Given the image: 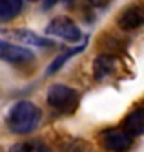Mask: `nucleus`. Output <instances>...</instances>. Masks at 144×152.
<instances>
[{"mask_svg":"<svg viewBox=\"0 0 144 152\" xmlns=\"http://www.w3.org/2000/svg\"><path fill=\"white\" fill-rule=\"evenodd\" d=\"M40 119H42L40 108L33 101L22 99L9 108V112L6 115V125L11 134L26 136V134H31L40 125Z\"/></svg>","mask_w":144,"mask_h":152,"instance_id":"f257e3e1","label":"nucleus"},{"mask_svg":"<svg viewBox=\"0 0 144 152\" xmlns=\"http://www.w3.org/2000/svg\"><path fill=\"white\" fill-rule=\"evenodd\" d=\"M46 101L55 112L69 115V114H75V110L79 108L80 92L77 88H73V86L55 83L46 92Z\"/></svg>","mask_w":144,"mask_h":152,"instance_id":"f03ea898","label":"nucleus"},{"mask_svg":"<svg viewBox=\"0 0 144 152\" xmlns=\"http://www.w3.org/2000/svg\"><path fill=\"white\" fill-rule=\"evenodd\" d=\"M46 35L49 37H57L66 42H73L79 44L80 40H84V35L79 28V24L68 15H59L49 20V24L46 26Z\"/></svg>","mask_w":144,"mask_h":152,"instance_id":"7ed1b4c3","label":"nucleus"},{"mask_svg":"<svg viewBox=\"0 0 144 152\" xmlns=\"http://www.w3.org/2000/svg\"><path fill=\"white\" fill-rule=\"evenodd\" d=\"M133 137L126 128H104L98 134V143L108 152H128L133 147Z\"/></svg>","mask_w":144,"mask_h":152,"instance_id":"20e7f679","label":"nucleus"},{"mask_svg":"<svg viewBox=\"0 0 144 152\" xmlns=\"http://www.w3.org/2000/svg\"><path fill=\"white\" fill-rule=\"evenodd\" d=\"M0 57H2V61L13 64V66H24V64H29L35 61V53L26 46L11 44V42H7V39H2V42H0Z\"/></svg>","mask_w":144,"mask_h":152,"instance_id":"39448f33","label":"nucleus"},{"mask_svg":"<svg viewBox=\"0 0 144 152\" xmlns=\"http://www.w3.org/2000/svg\"><path fill=\"white\" fill-rule=\"evenodd\" d=\"M2 37L7 39H15L18 42H22V44H27V46H37V48H51L55 46V42L51 39H46L42 37L38 33H35V31L31 29H26V28H15V29H2Z\"/></svg>","mask_w":144,"mask_h":152,"instance_id":"423d86ee","label":"nucleus"},{"mask_svg":"<svg viewBox=\"0 0 144 152\" xmlns=\"http://www.w3.org/2000/svg\"><path fill=\"white\" fill-rule=\"evenodd\" d=\"M117 26L124 31H133L144 26V6L142 4H131L124 7L120 15L117 17Z\"/></svg>","mask_w":144,"mask_h":152,"instance_id":"0eeeda50","label":"nucleus"},{"mask_svg":"<svg viewBox=\"0 0 144 152\" xmlns=\"http://www.w3.org/2000/svg\"><path fill=\"white\" fill-rule=\"evenodd\" d=\"M88 39H90V37H84V40H82V42H79V44H75L73 48H68V50L60 51L59 55L49 62V66L46 68L44 75H46V77H51V75H55L59 70H62V66H64V64L68 62L69 59H73V57L79 55V53H82V51L88 48Z\"/></svg>","mask_w":144,"mask_h":152,"instance_id":"6e6552de","label":"nucleus"},{"mask_svg":"<svg viewBox=\"0 0 144 152\" xmlns=\"http://www.w3.org/2000/svg\"><path fill=\"white\" fill-rule=\"evenodd\" d=\"M91 68H93V79L97 83H102L117 70V57L109 55V53H98L93 59Z\"/></svg>","mask_w":144,"mask_h":152,"instance_id":"1a4fd4ad","label":"nucleus"},{"mask_svg":"<svg viewBox=\"0 0 144 152\" xmlns=\"http://www.w3.org/2000/svg\"><path fill=\"white\" fill-rule=\"evenodd\" d=\"M120 126L126 128L128 132L131 136H144V106H135V108H131V110L124 115L122 119V123H120Z\"/></svg>","mask_w":144,"mask_h":152,"instance_id":"9d476101","label":"nucleus"},{"mask_svg":"<svg viewBox=\"0 0 144 152\" xmlns=\"http://www.w3.org/2000/svg\"><path fill=\"white\" fill-rule=\"evenodd\" d=\"M22 7H24V0H0V22H11L20 15Z\"/></svg>","mask_w":144,"mask_h":152,"instance_id":"9b49d317","label":"nucleus"},{"mask_svg":"<svg viewBox=\"0 0 144 152\" xmlns=\"http://www.w3.org/2000/svg\"><path fill=\"white\" fill-rule=\"evenodd\" d=\"M9 152H51V148L40 139H31V141L15 143L9 148Z\"/></svg>","mask_w":144,"mask_h":152,"instance_id":"f8f14e48","label":"nucleus"},{"mask_svg":"<svg viewBox=\"0 0 144 152\" xmlns=\"http://www.w3.org/2000/svg\"><path fill=\"white\" fill-rule=\"evenodd\" d=\"M62 2V0H42V9H51L55 4Z\"/></svg>","mask_w":144,"mask_h":152,"instance_id":"ddd939ff","label":"nucleus"},{"mask_svg":"<svg viewBox=\"0 0 144 152\" xmlns=\"http://www.w3.org/2000/svg\"><path fill=\"white\" fill-rule=\"evenodd\" d=\"M109 2H111V0H101V6H102V7H106Z\"/></svg>","mask_w":144,"mask_h":152,"instance_id":"4468645a","label":"nucleus"},{"mask_svg":"<svg viewBox=\"0 0 144 152\" xmlns=\"http://www.w3.org/2000/svg\"><path fill=\"white\" fill-rule=\"evenodd\" d=\"M29 2H42V0H29Z\"/></svg>","mask_w":144,"mask_h":152,"instance_id":"2eb2a0df","label":"nucleus"}]
</instances>
